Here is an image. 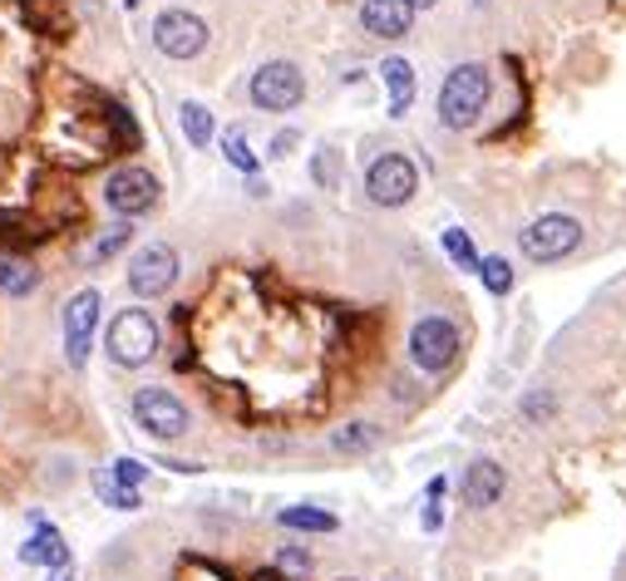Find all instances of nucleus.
<instances>
[{
    "label": "nucleus",
    "mask_w": 626,
    "mask_h": 581,
    "mask_svg": "<svg viewBox=\"0 0 626 581\" xmlns=\"http://www.w3.org/2000/svg\"><path fill=\"white\" fill-rule=\"evenodd\" d=\"M109 360L119 370H144L148 360L158 355V326H154V316L148 311H139V306H129V311H119V316L109 320Z\"/></svg>",
    "instance_id": "nucleus-2"
},
{
    "label": "nucleus",
    "mask_w": 626,
    "mask_h": 581,
    "mask_svg": "<svg viewBox=\"0 0 626 581\" xmlns=\"http://www.w3.org/2000/svg\"><path fill=\"white\" fill-rule=\"evenodd\" d=\"M104 203H109L123 222H134V217H144L148 207H158V178L139 164L113 168V173L104 178Z\"/></svg>",
    "instance_id": "nucleus-8"
},
{
    "label": "nucleus",
    "mask_w": 626,
    "mask_h": 581,
    "mask_svg": "<svg viewBox=\"0 0 626 581\" xmlns=\"http://www.w3.org/2000/svg\"><path fill=\"white\" fill-rule=\"evenodd\" d=\"M459 350H464V336H459V326H454L449 316L414 320V330H410V360H414V370H424V375H444V370L459 360Z\"/></svg>",
    "instance_id": "nucleus-5"
},
{
    "label": "nucleus",
    "mask_w": 626,
    "mask_h": 581,
    "mask_svg": "<svg viewBox=\"0 0 626 581\" xmlns=\"http://www.w3.org/2000/svg\"><path fill=\"white\" fill-rule=\"evenodd\" d=\"M440 522H444V512H440V508H434V503H430V508H424V528L434 532V528H440Z\"/></svg>",
    "instance_id": "nucleus-30"
},
{
    "label": "nucleus",
    "mask_w": 626,
    "mask_h": 581,
    "mask_svg": "<svg viewBox=\"0 0 626 581\" xmlns=\"http://www.w3.org/2000/svg\"><path fill=\"white\" fill-rule=\"evenodd\" d=\"M277 522L291 532H336L340 528L336 512H326V508H281Z\"/></svg>",
    "instance_id": "nucleus-19"
},
{
    "label": "nucleus",
    "mask_w": 626,
    "mask_h": 581,
    "mask_svg": "<svg viewBox=\"0 0 626 581\" xmlns=\"http://www.w3.org/2000/svg\"><path fill=\"white\" fill-rule=\"evenodd\" d=\"M94 488H99V498L109 503V508H119V512H134L139 503V488H123V483H113V473H94Z\"/></svg>",
    "instance_id": "nucleus-22"
},
{
    "label": "nucleus",
    "mask_w": 626,
    "mask_h": 581,
    "mask_svg": "<svg viewBox=\"0 0 626 581\" xmlns=\"http://www.w3.org/2000/svg\"><path fill=\"white\" fill-rule=\"evenodd\" d=\"M123 5H129V11H134V5H139V0H123Z\"/></svg>",
    "instance_id": "nucleus-32"
},
{
    "label": "nucleus",
    "mask_w": 626,
    "mask_h": 581,
    "mask_svg": "<svg viewBox=\"0 0 626 581\" xmlns=\"http://www.w3.org/2000/svg\"><path fill=\"white\" fill-rule=\"evenodd\" d=\"M222 154H227V164H232L237 173H257V154H252L242 123H232V129L222 133Z\"/></svg>",
    "instance_id": "nucleus-20"
},
{
    "label": "nucleus",
    "mask_w": 626,
    "mask_h": 581,
    "mask_svg": "<svg viewBox=\"0 0 626 581\" xmlns=\"http://www.w3.org/2000/svg\"><path fill=\"white\" fill-rule=\"evenodd\" d=\"M94 326H99V291H74L64 301V360L74 370L89 365V346H94Z\"/></svg>",
    "instance_id": "nucleus-11"
},
{
    "label": "nucleus",
    "mask_w": 626,
    "mask_h": 581,
    "mask_svg": "<svg viewBox=\"0 0 626 581\" xmlns=\"http://www.w3.org/2000/svg\"><path fill=\"white\" fill-rule=\"evenodd\" d=\"M440 242H444V252H449V262H454V266H464V271H479V262H483V256L473 252L469 232H459V227H444V237H440Z\"/></svg>",
    "instance_id": "nucleus-21"
},
{
    "label": "nucleus",
    "mask_w": 626,
    "mask_h": 581,
    "mask_svg": "<svg viewBox=\"0 0 626 581\" xmlns=\"http://www.w3.org/2000/svg\"><path fill=\"white\" fill-rule=\"evenodd\" d=\"M489 99H493L489 64H479V60L454 64V70L444 74V84H440V123L444 129H454V133H469L473 123L483 119Z\"/></svg>",
    "instance_id": "nucleus-1"
},
{
    "label": "nucleus",
    "mask_w": 626,
    "mask_h": 581,
    "mask_svg": "<svg viewBox=\"0 0 626 581\" xmlns=\"http://www.w3.org/2000/svg\"><path fill=\"white\" fill-rule=\"evenodd\" d=\"M207 21L193 11H164L154 21V50L168 55V60H197L207 50Z\"/></svg>",
    "instance_id": "nucleus-10"
},
{
    "label": "nucleus",
    "mask_w": 626,
    "mask_h": 581,
    "mask_svg": "<svg viewBox=\"0 0 626 581\" xmlns=\"http://www.w3.org/2000/svg\"><path fill=\"white\" fill-rule=\"evenodd\" d=\"M246 94H252V109H262V113L301 109V99H306V74H301L291 60H272L252 74Z\"/></svg>",
    "instance_id": "nucleus-6"
},
{
    "label": "nucleus",
    "mask_w": 626,
    "mask_h": 581,
    "mask_svg": "<svg viewBox=\"0 0 626 581\" xmlns=\"http://www.w3.org/2000/svg\"><path fill=\"white\" fill-rule=\"evenodd\" d=\"M129 242H134V227H129V222L113 227L109 237H99V242H94V262H109V256H113V252H123Z\"/></svg>",
    "instance_id": "nucleus-25"
},
{
    "label": "nucleus",
    "mask_w": 626,
    "mask_h": 581,
    "mask_svg": "<svg viewBox=\"0 0 626 581\" xmlns=\"http://www.w3.org/2000/svg\"><path fill=\"white\" fill-rule=\"evenodd\" d=\"M178 123H183V133H188L193 148H213V133H217L213 109H203L197 99H188V104H178Z\"/></svg>",
    "instance_id": "nucleus-18"
},
{
    "label": "nucleus",
    "mask_w": 626,
    "mask_h": 581,
    "mask_svg": "<svg viewBox=\"0 0 626 581\" xmlns=\"http://www.w3.org/2000/svg\"><path fill=\"white\" fill-rule=\"evenodd\" d=\"M277 567H287V571H311V557L301 547H281L277 552Z\"/></svg>",
    "instance_id": "nucleus-28"
},
{
    "label": "nucleus",
    "mask_w": 626,
    "mask_h": 581,
    "mask_svg": "<svg viewBox=\"0 0 626 581\" xmlns=\"http://www.w3.org/2000/svg\"><path fill=\"white\" fill-rule=\"evenodd\" d=\"M134 424L144 428V434H154V439L173 444V439H183L188 428H193V414H188V404L173 395V389L144 385L134 395Z\"/></svg>",
    "instance_id": "nucleus-4"
},
{
    "label": "nucleus",
    "mask_w": 626,
    "mask_h": 581,
    "mask_svg": "<svg viewBox=\"0 0 626 581\" xmlns=\"http://www.w3.org/2000/svg\"><path fill=\"white\" fill-rule=\"evenodd\" d=\"M35 286H40V266H35L31 256H21V252L0 256V291H5V296L21 301V296H31Z\"/></svg>",
    "instance_id": "nucleus-17"
},
{
    "label": "nucleus",
    "mask_w": 626,
    "mask_h": 581,
    "mask_svg": "<svg viewBox=\"0 0 626 581\" xmlns=\"http://www.w3.org/2000/svg\"><path fill=\"white\" fill-rule=\"evenodd\" d=\"M479 276H483V286H489L493 296H508V291H514V266H508L504 256H483Z\"/></svg>",
    "instance_id": "nucleus-23"
},
{
    "label": "nucleus",
    "mask_w": 626,
    "mask_h": 581,
    "mask_svg": "<svg viewBox=\"0 0 626 581\" xmlns=\"http://www.w3.org/2000/svg\"><path fill=\"white\" fill-rule=\"evenodd\" d=\"M504 488H508V473H504V463H493V459H473L469 469H464V503L469 508H493V503L504 498Z\"/></svg>",
    "instance_id": "nucleus-13"
},
{
    "label": "nucleus",
    "mask_w": 626,
    "mask_h": 581,
    "mask_svg": "<svg viewBox=\"0 0 626 581\" xmlns=\"http://www.w3.org/2000/svg\"><path fill=\"white\" fill-rule=\"evenodd\" d=\"M123 281H129V291H134L139 301L168 296V286L178 281V252L168 242L144 246V252L129 256V271H123Z\"/></svg>",
    "instance_id": "nucleus-9"
},
{
    "label": "nucleus",
    "mask_w": 626,
    "mask_h": 581,
    "mask_svg": "<svg viewBox=\"0 0 626 581\" xmlns=\"http://www.w3.org/2000/svg\"><path fill=\"white\" fill-rule=\"evenodd\" d=\"M414 11H430V5H440V0H410Z\"/></svg>",
    "instance_id": "nucleus-31"
},
{
    "label": "nucleus",
    "mask_w": 626,
    "mask_h": 581,
    "mask_svg": "<svg viewBox=\"0 0 626 581\" xmlns=\"http://www.w3.org/2000/svg\"><path fill=\"white\" fill-rule=\"evenodd\" d=\"M553 414H557V399L547 395V389H533V395L523 399V419H528V424H547Z\"/></svg>",
    "instance_id": "nucleus-24"
},
{
    "label": "nucleus",
    "mask_w": 626,
    "mask_h": 581,
    "mask_svg": "<svg viewBox=\"0 0 626 581\" xmlns=\"http://www.w3.org/2000/svg\"><path fill=\"white\" fill-rule=\"evenodd\" d=\"M577 246H582V222L567 217V213H543L518 232V252H523L528 262H538V266L563 262V256H573Z\"/></svg>",
    "instance_id": "nucleus-3"
},
{
    "label": "nucleus",
    "mask_w": 626,
    "mask_h": 581,
    "mask_svg": "<svg viewBox=\"0 0 626 581\" xmlns=\"http://www.w3.org/2000/svg\"><path fill=\"white\" fill-rule=\"evenodd\" d=\"M420 193V168L405 154H381L365 168V197L375 207H405Z\"/></svg>",
    "instance_id": "nucleus-7"
},
{
    "label": "nucleus",
    "mask_w": 626,
    "mask_h": 581,
    "mask_svg": "<svg viewBox=\"0 0 626 581\" xmlns=\"http://www.w3.org/2000/svg\"><path fill=\"white\" fill-rule=\"evenodd\" d=\"M375 444H381V428L370 424V419H346V424H336L326 434V449L340 453V459H365Z\"/></svg>",
    "instance_id": "nucleus-14"
},
{
    "label": "nucleus",
    "mask_w": 626,
    "mask_h": 581,
    "mask_svg": "<svg viewBox=\"0 0 626 581\" xmlns=\"http://www.w3.org/2000/svg\"><path fill=\"white\" fill-rule=\"evenodd\" d=\"M311 173H316V183H336V178H340V158L336 154H316Z\"/></svg>",
    "instance_id": "nucleus-27"
},
{
    "label": "nucleus",
    "mask_w": 626,
    "mask_h": 581,
    "mask_svg": "<svg viewBox=\"0 0 626 581\" xmlns=\"http://www.w3.org/2000/svg\"><path fill=\"white\" fill-rule=\"evenodd\" d=\"M381 80H385V89H390V119H405L414 104V64L390 55V60L381 64Z\"/></svg>",
    "instance_id": "nucleus-15"
},
{
    "label": "nucleus",
    "mask_w": 626,
    "mask_h": 581,
    "mask_svg": "<svg viewBox=\"0 0 626 581\" xmlns=\"http://www.w3.org/2000/svg\"><path fill=\"white\" fill-rule=\"evenodd\" d=\"M360 31L375 40H405L414 31L410 0H360Z\"/></svg>",
    "instance_id": "nucleus-12"
},
{
    "label": "nucleus",
    "mask_w": 626,
    "mask_h": 581,
    "mask_svg": "<svg viewBox=\"0 0 626 581\" xmlns=\"http://www.w3.org/2000/svg\"><path fill=\"white\" fill-rule=\"evenodd\" d=\"M109 473H113V483H123V488H144L148 483V469L139 459H119Z\"/></svg>",
    "instance_id": "nucleus-26"
},
{
    "label": "nucleus",
    "mask_w": 626,
    "mask_h": 581,
    "mask_svg": "<svg viewBox=\"0 0 626 581\" xmlns=\"http://www.w3.org/2000/svg\"><path fill=\"white\" fill-rule=\"evenodd\" d=\"M291 148H297V133H277V138H272V158H287L291 154Z\"/></svg>",
    "instance_id": "nucleus-29"
},
{
    "label": "nucleus",
    "mask_w": 626,
    "mask_h": 581,
    "mask_svg": "<svg viewBox=\"0 0 626 581\" xmlns=\"http://www.w3.org/2000/svg\"><path fill=\"white\" fill-rule=\"evenodd\" d=\"M21 561H25V567H55V571H64V567H70V547H64V537L55 528H40L21 547Z\"/></svg>",
    "instance_id": "nucleus-16"
}]
</instances>
